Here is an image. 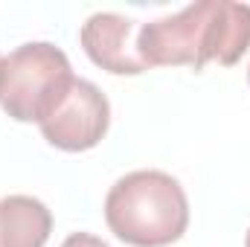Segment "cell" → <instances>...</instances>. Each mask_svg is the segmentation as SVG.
<instances>
[{"instance_id":"obj_1","label":"cell","mask_w":250,"mask_h":247,"mask_svg":"<svg viewBox=\"0 0 250 247\" xmlns=\"http://www.w3.org/2000/svg\"><path fill=\"white\" fill-rule=\"evenodd\" d=\"M250 50V6L233 0H198L181 12L140 26L137 53L148 67L236 64Z\"/></svg>"},{"instance_id":"obj_7","label":"cell","mask_w":250,"mask_h":247,"mask_svg":"<svg viewBox=\"0 0 250 247\" xmlns=\"http://www.w3.org/2000/svg\"><path fill=\"white\" fill-rule=\"evenodd\" d=\"M62 247H111L108 242H102L99 236H90V233H73L64 239Z\"/></svg>"},{"instance_id":"obj_2","label":"cell","mask_w":250,"mask_h":247,"mask_svg":"<svg viewBox=\"0 0 250 247\" xmlns=\"http://www.w3.org/2000/svg\"><path fill=\"white\" fill-rule=\"evenodd\" d=\"M111 233L131 247H166L189 227L184 186L157 169H140L120 178L105 198Z\"/></svg>"},{"instance_id":"obj_4","label":"cell","mask_w":250,"mask_h":247,"mask_svg":"<svg viewBox=\"0 0 250 247\" xmlns=\"http://www.w3.org/2000/svg\"><path fill=\"white\" fill-rule=\"evenodd\" d=\"M111 125L108 96L87 79H76L56 111L41 123V134L62 151H87L102 143Z\"/></svg>"},{"instance_id":"obj_8","label":"cell","mask_w":250,"mask_h":247,"mask_svg":"<svg viewBox=\"0 0 250 247\" xmlns=\"http://www.w3.org/2000/svg\"><path fill=\"white\" fill-rule=\"evenodd\" d=\"M245 247H250V230H248V239H245Z\"/></svg>"},{"instance_id":"obj_5","label":"cell","mask_w":250,"mask_h":247,"mask_svg":"<svg viewBox=\"0 0 250 247\" xmlns=\"http://www.w3.org/2000/svg\"><path fill=\"white\" fill-rule=\"evenodd\" d=\"M137 35H140L137 21L117 12H96L82 23L79 41L96 67L114 76H140L148 70V64L137 53Z\"/></svg>"},{"instance_id":"obj_3","label":"cell","mask_w":250,"mask_h":247,"mask_svg":"<svg viewBox=\"0 0 250 247\" xmlns=\"http://www.w3.org/2000/svg\"><path fill=\"white\" fill-rule=\"evenodd\" d=\"M76 82L70 59L56 44L32 41L0 62V105L18 123H44Z\"/></svg>"},{"instance_id":"obj_9","label":"cell","mask_w":250,"mask_h":247,"mask_svg":"<svg viewBox=\"0 0 250 247\" xmlns=\"http://www.w3.org/2000/svg\"><path fill=\"white\" fill-rule=\"evenodd\" d=\"M248 82H250V67H248Z\"/></svg>"},{"instance_id":"obj_6","label":"cell","mask_w":250,"mask_h":247,"mask_svg":"<svg viewBox=\"0 0 250 247\" xmlns=\"http://www.w3.org/2000/svg\"><path fill=\"white\" fill-rule=\"evenodd\" d=\"M53 233L50 209L29 195L0 201V247H44Z\"/></svg>"},{"instance_id":"obj_10","label":"cell","mask_w":250,"mask_h":247,"mask_svg":"<svg viewBox=\"0 0 250 247\" xmlns=\"http://www.w3.org/2000/svg\"><path fill=\"white\" fill-rule=\"evenodd\" d=\"M0 62H3V59H0Z\"/></svg>"}]
</instances>
